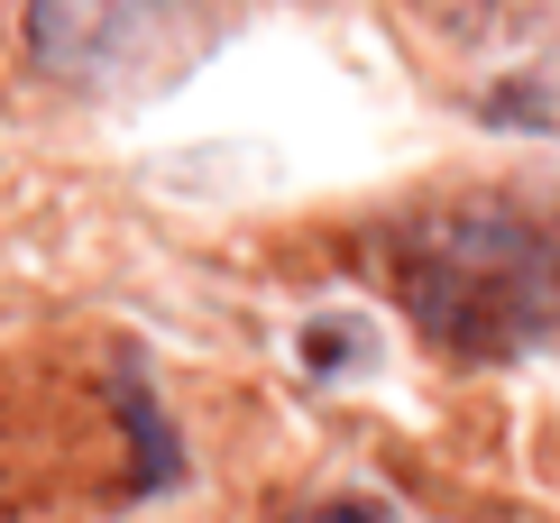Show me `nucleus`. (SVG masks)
<instances>
[{"instance_id": "nucleus-1", "label": "nucleus", "mask_w": 560, "mask_h": 523, "mask_svg": "<svg viewBox=\"0 0 560 523\" xmlns=\"http://www.w3.org/2000/svg\"><path fill=\"white\" fill-rule=\"evenodd\" d=\"M377 284L441 359L505 368L560 349V194H451L377 221Z\"/></svg>"}, {"instance_id": "nucleus-2", "label": "nucleus", "mask_w": 560, "mask_h": 523, "mask_svg": "<svg viewBox=\"0 0 560 523\" xmlns=\"http://www.w3.org/2000/svg\"><path fill=\"white\" fill-rule=\"evenodd\" d=\"M212 28V0H28L19 46L65 92H138L175 74Z\"/></svg>"}, {"instance_id": "nucleus-3", "label": "nucleus", "mask_w": 560, "mask_h": 523, "mask_svg": "<svg viewBox=\"0 0 560 523\" xmlns=\"http://www.w3.org/2000/svg\"><path fill=\"white\" fill-rule=\"evenodd\" d=\"M478 120L487 129H533V138H560V19L542 37H524L515 56H497V74L478 92Z\"/></svg>"}, {"instance_id": "nucleus-4", "label": "nucleus", "mask_w": 560, "mask_h": 523, "mask_svg": "<svg viewBox=\"0 0 560 523\" xmlns=\"http://www.w3.org/2000/svg\"><path fill=\"white\" fill-rule=\"evenodd\" d=\"M303 523H395V514L377 505V496H331V505H313Z\"/></svg>"}]
</instances>
